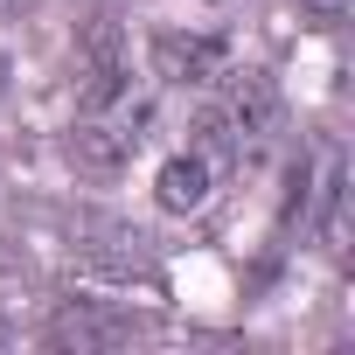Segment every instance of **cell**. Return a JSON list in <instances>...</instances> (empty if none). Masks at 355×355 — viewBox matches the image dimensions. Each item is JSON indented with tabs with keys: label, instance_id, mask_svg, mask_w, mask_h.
<instances>
[{
	"label": "cell",
	"instance_id": "cell-1",
	"mask_svg": "<svg viewBox=\"0 0 355 355\" xmlns=\"http://www.w3.org/2000/svg\"><path fill=\"white\" fill-rule=\"evenodd\" d=\"M139 139H146V98H132V84L119 98H105V105H77V132H70L77 167L112 174V167H125L139 153Z\"/></svg>",
	"mask_w": 355,
	"mask_h": 355
},
{
	"label": "cell",
	"instance_id": "cell-2",
	"mask_svg": "<svg viewBox=\"0 0 355 355\" xmlns=\"http://www.w3.org/2000/svg\"><path fill=\"white\" fill-rule=\"evenodd\" d=\"M230 174V160L209 146V139H196L189 153H174L167 167H160V209H174V216H196V209H209V196H216V182Z\"/></svg>",
	"mask_w": 355,
	"mask_h": 355
},
{
	"label": "cell",
	"instance_id": "cell-3",
	"mask_svg": "<svg viewBox=\"0 0 355 355\" xmlns=\"http://www.w3.org/2000/svg\"><path fill=\"white\" fill-rule=\"evenodd\" d=\"M153 63H160V77H167V84H202L223 56H216L209 42H174V35H167V42L153 49Z\"/></svg>",
	"mask_w": 355,
	"mask_h": 355
},
{
	"label": "cell",
	"instance_id": "cell-4",
	"mask_svg": "<svg viewBox=\"0 0 355 355\" xmlns=\"http://www.w3.org/2000/svg\"><path fill=\"white\" fill-rule=\"evenodd\" d=\"M300 8H306V15L320 21V28H341V21L355 15V0H300Z\"/></svg>",
	"mask_w": 355,
	"mask_h": 355
},
{
	"label": "cell",
	"instance_id": "cell-5",
	"mask_svg": "<svg viewBox=\"0 0 355 355\" xmlns=\"http://www.w3.org/2000/svg\"><path fill=\"white\" fill-rule=\"evenodd\" d=\"M0 8H28V0H0Z\"/></svg>",
	"mask_w": 355,
	"mask_h": 355
},
{
	"label": "cell",
	"instance_id": "cell-6",
	"mask_svg": "<svg viewBox=\"0 0 355 355\" xmlns=\"http://www.w3.org/2000/svg\"><path fill=\"white\" fill-rule=\"evenodd\" d=\"M0 77H8V56H0Z\"/></svg>",
	"mask_w": 355,
	"mask_h": 355
}]
</instances>
